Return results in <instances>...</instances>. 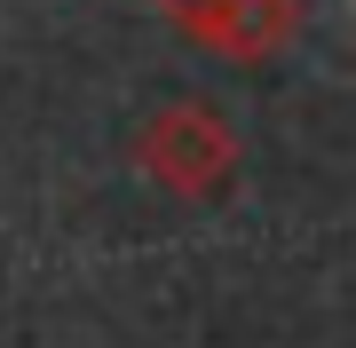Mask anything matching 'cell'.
<instances>
[{"mask_svg": "<svg viewBox=\"0 0 356 348\" xmlns=\"http://www.w3.org/2000/svg\"><path fill=\"white\" fill-rule=\"evenodd\" d=\"M143 174L166 182L175 198H214L229 190V174H238V135H229V119L214 103H166L151 127L135 142Z\"/></svg>", "mask_w": 356, "mask_h": 348, "instance_id": "cell-1", "label": "cell"}]
</instances>
